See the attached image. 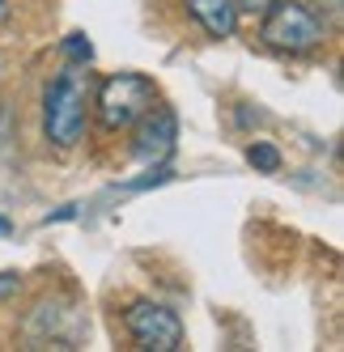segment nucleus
<instances>
[{
    "label": "nucleus",
    "instance_id": "nucleus-2",
    "mask_svg": "<svg viewBox=\"0 0 344 352\" xmlns=\"http://www.w3.org/2000/svg\"><path fill=\"white\" fill-rule=\"evenodd\" d=\"M264 47H272L281 56H306L314 47H323L327 26L319 21V13L302 0H272L264 9V26H259Z\"/></svg>",
    "mask_w": 344,
    "mask_h": 352
},
{
    "label": "nucleus",
    "instance_id": "nucleus-6",
    "mask_svg": "<svg viewBox=\"0 0 344 352\" xmlns=\"http://www.w3.org/2000/svg\"><path fill=\"white\" fill-rule=\"evenodd\" d=\"M187 13L204 26L213 38H230L238 30V5L234 0H187Z\"/></svg>",
    "mask_w": 344,
    "mask_h": 352
},
{
    "label": "nucleus",
    "instance_id": "nucleus-3",
    "mask_svg": "<svg viewBox=\"0 0 344 352\" xmlns=\"http://www.w3.org/2000/svg\"><path fill=\"white\" fill-rule=\"evenodd\" d=\"M98 119H103L107 132H124L132 123L158 107V89L149 77H140V72H115V77L103 81L98 89Z\"/></svg>",
    "mask_w": 344,
    "mask_h": 352
},
{
    "label": "nucleus",
    "instance_id": "nucleus-10",
    "mask_svg": "<svg viewBox=\"0 0 344 352\" xmlns=\"http://www.w3.org/2000/svg\"><path fill=\"white\" fill-rule=\"evenodd\" d=\"M9 21V0H0V26Z\"/></svg>",
    "mask_w": 344,
    "mask_h": 352
},
{
    "label": "nucleus",
    "instance_id": "nucleus-7",
    "mask_svg": "<svg viewBox=\"0 0 344 352\" xmlns=\"http://www.w3.org/2000/svg\"><path fill=\"white\" fill-rule=\"evenodd\" d=\"M247 162L255 166V170H264V174H277L281 170V153L272 144H264V140H255L251 148H247Z\"/></svg>",
    "mask_w": 344,
    "mask_h": 352
},
{
    "label": "nucleus",
    "instance_id": "nucleus-5",
    "mask_svg": "<svg viewBox=\"0 0 344 352\" xmlns=\"http://www.w3.org/2000/svg\"><path fill=\"white\" fill-rule=\"evenodd\" d=\"M132 128H136V157L140 162H166L170 157L175 136H179V123H175V115H170L166 107L144 111Z\"/></svg>",
    "mask_w": 344,
    "mask_h": 352
},
{
    "label": "nucleus",
    "instance_id": "nucleus-4",
    "mask_svg": "<svg viewBox=\"0 0 344 352\" xmlns=\"http://www.w3.org/2000/svg\"><path fill=\"white\" fill-rule=\"evenodd\" d=\"M124 327L136 348L144 352H179L183 348V322L162 301H132L124 310Z\"/></svg>",
    "mask_w": 344,
    "mask_h": 352
},
{
    "label": "nucleus",
    "instance_id": "nucleus-8",
    "mask_svg": "<svg viewBox=\"0 0 344 352\" xmlns=\"http://www.w3.org/2000/svg\"><path fill=\"white\" fill-rule=\"evenodd\" d=\"M64 52H68V60H77V64H89V60H94V47H89L85 34H72V38L64 43Z\"/></svg>",
    "mask_w": 344,
    "mask_h": 352
},
{
    "label": "nucleus",
    "instance_id": "nucleus-9",
    "mask_svg": "<svg viewBox=\"0 0 344 352\" xmlns=\"http://www.w3.org/2000/svg\"><path fill=\"white\" fill-rule=\"evenodd\" d=\"M234 5H238V13H264L272 0H234Z\"/></svg>",
    "mask_w": 344,
    "mask_h": 352
},
{
    "label": "nucleus",
    "instance_id": "nucleus-11",
    "mask_svg": "<svg viewBox=\"0 0 344 352\" xmlns=\"http://www.w3.org/2000/svg\"><path fill=\"white\" fill-rule=\"evenodd\" d=\"M5 234H9V221H5V217H0V238H5Z\"/></svg>",
    "mask_w": 344,
    "mask_h": 352
},
{
    "label": "nucleus",
    "instance_id": "nucleus-1",
    "mask_svg": "<svg viewBox=\"0 0 344 352\" xmlns=\"http://www.w3.org/2000/svg\"><path fill=\"white\" fill-rule=\"evenodd\" d=\"M85 111H89V85L81 68L72 64L47 85L43 94V132L56 148H72L85 132Z\"/></svg>",
    "mask_w": 344,
    "mask_h": 352
}]
</instances>
